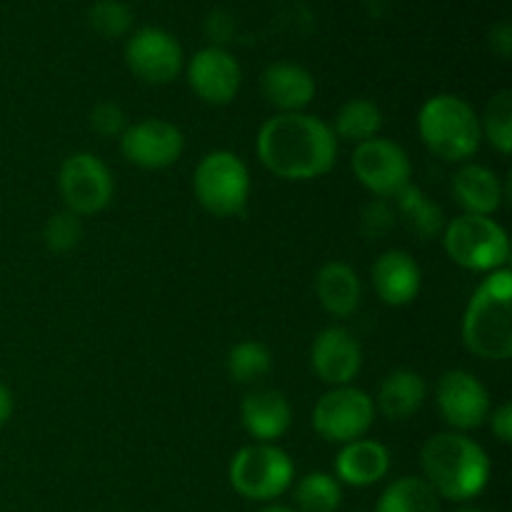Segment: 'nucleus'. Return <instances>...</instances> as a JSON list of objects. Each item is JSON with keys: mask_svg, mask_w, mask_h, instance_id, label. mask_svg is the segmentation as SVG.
Instances as JSON below:
<instances>
[{"mask_svg": "<svg viewBox=\"0 0 512 512\" xmlns=\"http://www.w3.org/2000/svg\"><path fill=\"white\" fill-rule=\"evenodd\" d=\"M390 450L373 438L345 443L335 458V478L350 488H370L390 473Z\"/></svg>", "mask_w": 512, "mask_h": 512, "instance_id": "20", "label": "nucleus"}, {"mask_svg": "<svg viewBox=\"0 0 512 512\" xmlns=\"http://www.w3.org/2000/svg\"><path fill=\"white\" fill-rule=\"evenodd\" d=\"M370 278H373V288L378 298L385 305H393V308H403V305L413 303L420 293V285H423L420 265L405 250H388L380 258H375L373 268H370Z\"/></svg>", "mask_w": 512, "mask_h": 512, "instance_id": "19", "label": "nucleus"}, {"mask_svg": "<svg viewBox=\"0 0 512 512\" xmlns=\"http://www.w3.org/2000/svg\"><path fill=\"white\" fill-rule=\"evenodd\" d=\"M185 78L203 103L228 105L243 85V68L230 50L208 45L188 60Z\"/></svg>", "mask_w": 512, "mask_h": 512, "instance_id": "14", "label": "nucleus"}, {"mask_svg": "<svg viewBox=\"0 0 512 512\" xmlns=\"http://www.w3.org/2000/svg\"><path fill=\"white\" fill-rule=\"evenodd\" d=\"M395 215L403 220L405 228L420 240L440 238L445 230V213L440 210L438 203L428 198L418 185H405L398 195H395Z\"/></svg>", "mask_w": 512, "mask_h": 512, "instance_id": "23", "label": "nucleus"}, {"mask_svg": "<svg viewBox=\"0 0 512 512\" xmlns=\"http://www.w3.org/2000/svg\"><path fill=\"white\" fill-rule=\"evenodd\" d=\"M338 145L330 123L310 113L273 115L255 140L263 168L290 183H308L328 175L338 163Z\"/></svg>", "mask_w": 512, "mask_h": 512, "instance_id": "1", "label": "nucleus"}, {"mask_svg": "<svg viewBox=\"0 0 512 512\" xmlns=\"http://www.w3.org/2000/svg\"><path fill=\"white\" fill-rule=\"evenodd\" d=\"M490 428L493 435L503 445L512 443V403H500L498 408L490 410Z\"/></svg>", "mask_w": 512, "mask_h": 512, "instance_id": "33", "label": "nucleus"}, {"mask_svg": "<svg viewBox=\"0 0 512 512\" xmlns=\"http://www.w3.org/2000/svg\"><path fill=\"white\" fill-rule=\"evenodd\" d=\"M80 238H83V223L70 210L50 215L43 228L45 248L53 250V253H70L73 248H78Z\"/></svg>", "mask_w": 512, "mask_h": 512, "instance_id": "30", "label": "nucleus"}, {"mask_svg": "<svg viewBox=\"0 0 512 512\" xmlns=\"http://www.w3.org/2000/svg\"><path fill=\"white\" fill-rule=\"evenodd\" d=\"M330 128H333L338 143H368V140L380 135V128H383V110L370 98H350L348 103L340 105L338 115H335Z\"/></svg>", "mask_w": 512, "mask_h": 512, "instance_id": "24", "label": "nucleus"}, {"mask_svg": "<svg viewBox=\"0 0 512 512\" xmlns=\"http://www.w3.org/2000/svg\"><path fill=\"white\" fill-rule=\"evenodd\" d=\"M230 485L245 500L273 503L293 488L295 465L283 448L273 443H250L233 455L228 468Z\"/></svg>", "mask_w": 512, "mask_h": 512, "instance_id": "6", "label": "nucleus"}, {"mask_svg": "<svg viewBox=\"0 0 512 512\" xmlns=\"http://www.w3.org/2000/svg\"><path fill=\"white\" fill-rule=\"evenodd\" d=\"M395 223V210L388 208L383 198L370 203L363 213V225L368 230V235H383L385 230L393 228Z\"/></svg>", "mask_w": 512, "mask_h": 512, "instance_id": "32", "label": "nucleus"}, {"mask_svg": "<svg viewBox=\"0 0 512 512\" xmlns=\"http://www.w3.org/2000/svg\"><path fill=\"white\" fill-rule=\"evenodd\" d=\"M375 403L365 390L340 385L318 398L313 408V428L328 443H353L368 435L375 423Z\"/></svg>", "mask_w": 512, "mask_h": 512, "instance_id": "8", "label": "nucleus"}, {"mask_svg": "<svg viewBox=\"0 0 512 512\" xmlns=\"http://www.w3.org/2000/svg\"><path fill=\"white\" fill-rule=\"evenodd\" d=\"M88 23L103 38H123L133 28V10L123 0H98L90 8Z\"/></svg>", "mask_w": 512, "mask_h": 512, "instance_id": "29", "label": "nucleus"}, {"mask_svg": "<svg viewBox=\"0 0 512 512\" xmlns=\"http://www.w3.org/2000/svg\"><path fill=\"white\" fill-rule=\"evenodd\" d=\"M490 48L503 58H510L512 53V28L510 23H498L490 30Z\"/></svg>", "mask_w": 512, "mask_h": 512, "instance_id": "34", "label": "nucleus"}, {"mask_svg": "<svg viewBox=\"0 0 512 512\" xmlns=\"http://www.w3.org/2000/svg\"><path fill=\"white\" fill-rule=\"evenodd\" d=\"M350 168L358 183L378 198H395L405 185L413 183V163L403 145L390 138H373L355 145Z\"/></svg>", "mask_w": 512, "mask_h": 512, "instance_id": "10", "label": "nucleus"}, {"mask_svg": "<svg viewBox=\"0 0 512 512\" xmlns=\"http://www.w3.org/2000/svg\"><path fill=\"white\" fill-rule=\"evenodd\" d=\"M293 498L298 512H338L343 505V485L335 475L315 470L295 483Z\"/></svg>", "mask_w": 512, "mask_h": 512, "instance_id": "26", "label": "nucleus"}, {"mask_svg": "<svg viewBox=\"0 0 512 512\" xmlns=\"http://www.w3.org/2000/svg\"><path fill=\"white\" fill-rule=\"evenodd\" d=\"M260 512H298L295 508H288V505H275V503H270V505H265L263 510Z\"/></svg>", "mask_w": 512, "mask_h": 512, "instance_id": "36", "label": "nucleus"}, {"mask_svg": "<svg viewBox=\"0 0 512 512\" xmlns=\"http://www.w3.org/2000/svg\"><path fill=\"white\" fill-rule=\"evenodd\" d=\"M310 365L315 375L333 388L353 385L363 368V348L348 328L330 325L315 335L310 345Z\"/></svg>", "mask_w": 512, "mask_h": 512, "instance_id": "15", "label": "nucleus"}, {"mask_svg": "<svg viewBox=\"0 0 512 512\" xmlns=\"http://www.w3.org/2000/svg\"><path fill=\"white\" fill-rule=\"evenodd\" d=\"M375 512H440V498L423 478L405 475L383 490Z\"/></svg>", "mask_w": 512, "mask_h": 512, "instance_id": "25", "label": "nucleus"}, {"mask_svg": "<svg viewBox=\"0 0 512 512\" xmlns=\"http://www.w3.org/2000/svg\"><path fill=\"white\" fill-rule=\"evenodd\" d=\"M125 63L130 73L148 85H168L183 73V45L173 33L155 25L135 30L125 43Z\"/></svg>", "mask_w": 512, "mask_h": 512, "instance_id": "11", "label": "nucleus"}, {"mask_svg": "<svg viewBox=\"0 0 512 512\" xmlns=\"http://www.w3.org/2000/svg\"><path fill=\"white\" fill-rule=\"evenodd\" d=\"M240 420L253 443H278L293 425V408L280 390H250L240 405Z\"/></svg>", "mask_w": 512, "mask_h": 512, "instance_id": "17", "label": "nucleus"}, {"mask_svg": "<svg viewBox=\"0 0 512 512\" xmlns=\"http://www.w3.org/2000/svg\"><path fill=\"white\" fill-rule=\"evenodd\" d=\"M225 368H228V375L233 383L255 385L270 373V368H273V355H270L268 345H263L260 340H240L238 345L230 348Z\"/></svg>", "mask_w": 512, "mask_h": 512, "instance_id": "27", "label": "nucleus"}, {"mask_svg": "<svg viewBox=\"0 0 512 512\" xmlns=\"http://www.w3.org/2000/svg\"><path fill=\"white\" fill-rule=\"evenodd\" d=\"M260 90L278 113H305V108L313 103L318 85L308 68L290 63V60H280L263 70Z\"/></svg>", "mask_w": 512, "mask_h": 512, "instance_id": "18", "label": "nucleus"}, {"mask_svg": "<svg viewBox=\"0 0 512 512\" xmlns=\"http://www.w3.org/2000/svg\"><path fill=\"white\" fill-rule=\"evenodd\" d=\"M435 403L440 418L455 433H470L488 423L493 400L483 380L475 378L468 370H448L435 385Z\"/></svg>", "mask_w": 512, "mask_h": 512, "instance_id": "12", "label": "nucleus"}, {"mask_svg": "<svg viewBox=\"0 0 512 512\" xmlns=\"http://www.w3.org/2000/svg\"><path fill=\"white\" fill-rule=\"evenodd\" d=\"M420 468L435 495L450 503H470L488 488L490 480V458L483 445L455 430L425 440Z\"/></svg>", "mask_w": 512, "mask_h": 512, "instance_id": "2", "label": "nucleus"}, {"mask_svg": "<svg viewBox=\"0 0 512 512\" xmlns=\"http://www.w3.org/2000/svg\"><path fill=\"white\" fill-rule=\"evenodd\" d=\"M418 133L425 148L445 163H468L483 143L478 110L453 93L425 100L418 113Z\"/></svg>", "mask_w": 512, "mask_h": 512, "instance_id": "4", "label": "nucleus"}, {"mask_svg": "<svg viewBox=\"0 0 512 512\" xmlns=\"http://www.w3.org/2000/svg\"><path fill=\"white\" fill-rule=\"evenodd\" d=\"M118 140L123 158L143 170L170 168L178 163L185 150V138L178 125L163 118H145L130 123Z\"/></svg>", "mask_w": 512, "mask_h": 512, "instance_id": "13", "label": "nucleus"}, {"mask_svg": "<svg viewBox=\"0 0 512 512\" xmlns=\"http://www.w3.org/2000/svg\"><path fill=\"white\" fill-rule=\"evenodd\" d=\"M13 408H15L13 393H10L8 385L0 380V428H3V425L10 420V415H13Z\"/></svg>", "mask_w": 512, "mask_h": 512, "instance_id": "35", "label": "nucleus"}, {"mask_svg": "<svg viewBox=\"0 0 512 512\" xmlns=\"http://www.w3.org/2000/svg\"><path fill=\"white\" fill-rule=\"evenodd\" d=\"M315 295L325 313L333 318H350L363 303V283L353 265L328 260L315 275Z\"/></svg>", "mask_w": 512, "mask_h": 512, "instance_id": "21", "label": "nucleus"}, {"mask_svg": "<svg viewBox=\"0 0 512 512\" xmlns=\"http://www.w3.org/2000/svg\"><path fill=\"white\" fill-rule=\"evenodd\" d=\"M428 398V383L420 373L410 368L393 370L383 378L378 388V398L373 400L375 410L393 423H405L420 413Z\"/></svg>", "mask_w": 512, "mask_h": 512, "instance_id": "22", "label": "nucleus"}, {"mask_svg": "<svg viewBox=\"0 0 512 512\" xmlns=\"http://www.w3.org/2000/svg\"><path fill=\"white\" fill-rule=\"evenodd\" d=\"M455 512H483V510H478V508H460V510H455Z\"/></svg>", "mask_w": 512, "mask_h": 512, "instance_id": "37", "label": "nucleus"}, {"mask_svg": "<svg viewBox=\"0 0 512 512\" xmlns=\"http://www.w3.org/2000/svg\"><path fill=\"white\" fill-rule=\"evenodd\" d=\"M480 133L483 138L498 150L500 155H510L512 150V93L498 90L485 105V113L480 115Z\"/></svg>", "mask_w": 512, "mask_h": 512, "instance_id": "28", "label": "nucleus"}, {"mask_svg": "<svg viewBox=\"0 0 512 512\" xmlns=\"http://www.w3.org/2000/svg\"><path fill=\"white\" fill-rule=\"evenodd\" d=\"M128 113L123 105L115 100H103L90 110V128L100 135V138H120L128 128Z\"/></svg>", "mask_w": 512, "mask_h": 512, "instance_id": "31", "label": "nucleus"}, {"mask_svg": "<svg viewBox=\"0 0 512 512\" xmlns=\"http://www.w3.org/2000/svg\"><path fill=\"white\" fill-rule=\"evenodd\" d=\"M198 203L215 218H235L248 208L250 170L233 150H213L203 155L193 175Z\"/></svg>", "mask_w": 512, "mask_h": 512, "instance_id": "7", "label": "nucleus"}, {"mask_svg": "<svg viewBox=\"0 0 512 512\" xmlns=\"http://www.w3.org/2000/svg\"><path fill=\"white\" fill-rule=\"evenodd\" d=\"M463 343L475 358L503 363L512 358V273L493 270L470 295L460 325Z\"/></svg>", "mask_w": 512, "mask_h": 512, "instance_id": "3", "label": "nucleus"}, {"mask_svg": "<svg viewBox=\"0 0 512 512\" xmlns=\"http://www.w3.org/2000/svg\"><path fill=\"white\" fill-rule=\"evenodd\" d=\"M58 188L65 210L83 218L108 208L115 195V178L98 155L73 153L60 165Z\"/></svg>", "mask_w": 512, "mask_h": 512, "instance_id": "9", "label": "nucleus"}, {"mask_svg": "<svg viewBox=\"0 0 512 512\" xmlns=\"http://www.w3.org/2000/svg\"><path fill=\"white\" fill-rule=\"evenodd\" d=\"M440 240H443L448 258L460 268L485 275L493 273V270L508 268V230L493 215L460 213L458 218L445 223Z\"/></svg>", "mask_w": 512, "mask_h": 512, "instance_id": "5", "label": "nucleus"}, {"mask_svg": "<svg viewBox=\"0 0 512 512\" xmlns=\"http://www.w3.org/2000/svg\"><path fill=\"white\" fill-rule=\"evenodd\" d=\"M450 193L463 213L468 215H495L508 200L510 185L500 180L493 168L480 163H460L450 180Z\"/></svg>", "mask_w": 512, "mask_h": 512, "instance_id": "16", "label": "nucleus"}]
</instances>
